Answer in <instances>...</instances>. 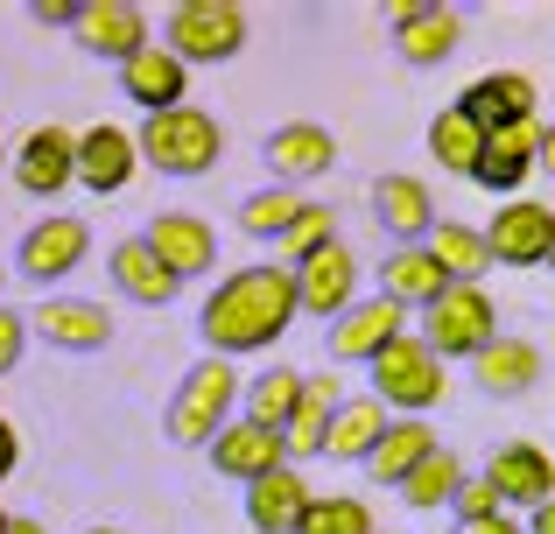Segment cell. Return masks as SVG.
<instances>
[{"instance_id": "1", "label": "cell", "mask_w": 555, "mask_h": 534, "mask_svg": "<svg viewBox=\"0 0 555 534\" xmlns=\"http://www.w3.org/2000/svg\"><path fill=\"white\" fill-rule=\"evenodd\" d=\"M296 316H302L296 268L254 261V268L218 274V288L204 296V310H197V338H204L211 359H246V352H274Z\"/></svg>"}, {"instance_id": "2", "label": "cell", "mask_w": 555, "mask_h": 534, "mask_svg": "<svg viewBox=\"0 0 555 534\" xmlns=\"http://www.w3.org/2000/svg\"><path fill=\"white\" fill-rule=\"evenodd\" d=\"M240 394H246L240 366H232V359H211V352H204L197 366H190L183 380H177V394H169V408H163V437L177 443V451H211L218 429H232V408H240Z\"/></svg>"}, {"instance_id": "3", "label": "cell", "mask_w": 555, "mask_h": 534, "mask_svg": "<svg viewBox=\"0 0 555 534\" xmlns=\"http://www.w3.org/2000/svg\"><path fill=\"white\" fill-rule=\"evenodd\" d=\"M134 148L149 169H163V177H211L218 162H225V120L204 106H177V113H149V120L134 127Z\"/></svg>"}, {"instance_id": "4", "label": "cell", "mask_w": 555, "mask_h": 534, "mask_svg": "<svg viewBox=\"0 0 555 534\" xmlns=\"http://www.w3.org/2000/svg\"><path fill=\"white\" fill-rule=\"evenodd\" d=\"M163 50L183 70L197 64H232L246 50V8L240 0H177L163 22Z\"/></svg>"}, {"instance_id": "5", "label": "cell", "mask_w": 555, "mask_h": 534, "mask_svg": "<svg viewBox=\"0 0 555 534\" xmlns=\"http://www.w3.org/2000/svg\"><path fill=\"white\" fill-rule=\"evenodd\" d=\"M366 373H373V401H379L387 415H429L436 401H443V387H450V380H443V359L422 344V330L393 338Z\"/></svg>"}, {"instance_id": "6", "label": "cell", "mask_w": 555, "mask_h": 534, "mask_svg": "<svg viewBox=\"0 0 555 534\" xmlns=\"http://www.w3.org/2000/svg\"><path fill=\"white\" fill-rule=\"evenodd\" d=\"M387 42L408 70H436L464 50V8H443V0H393Z\"/></svg>"}, {"instance_id": "7", "label": "cell", "mask_w": 555, "mask_h": 534, "mask_svg": "<svg viewBox=\"0 0 555 534\" xmlns=\"http://www.w3.org/2000/svg\"><path fill=\"white\" fill-rule=\"evenodd\" d=\"M85 253H92V225L70 219V211H50V219H36L22 239H14V274L50 296L56 282H70V274L85 268Z\"/></svg>"}, {"instance_id": "8", "label": "cell", "mask_w": 555, "mask_h": 534, "mask_svg": "<svg viewBox=\"0 0 555 534\" xmlns=\"http://www.w3.org/2000/svg\"><path fill=\"white\" fill-rule=\"evenodd\" d=\"M500 338V310H492L486 288H450L436 310H422V344H429L436 359H478L486 344Z\"/></svg>"}, {"instance_id": "9", "label": "cell", "mask_w": 555, "mask_h": 534, "mask_svg": "<svg viewBox=\"0 0 555 534\" xmlns=\"http://www.w3.org/2000/svg\"><path fill=\"white\" fill-rule=\"evenodd\" d=\"M393 338H408V310L387 296H359L338 324H324V359L331 366H373Z\"/></svg>"}, {"instance_id": "10", "label": "cell", "mask_w": 555, "mask_h": 534, "mask_svg": "<svg viewBox=\"0 0 555 534\" xmlns=\"http://www.w3.org/2000/svg\"><path fill=\"white\" fill-rule=\"evenodd\" d=\"M260 162H268V177L282 183V191H302V183L338 169V134H331L324 120H282L260 141Z\"/></svg>"}, {"instance_id": "11", "label": "cell", "mask_w": 555, "mask_h": 534, "mask_svg": "<svg viewBox=\"0 0 555 534\" xmlns=\"http://www.w3.org/2000/svg\"><path fill=\"white\" fill-rule=\"evenodd\" d=\"M373 225L387 247H429V233L443 225V211H436L429 183L422 177H401V169H387V177H373Z\"/></svg>"}, {"instance_id": "12", "label": "cell", "mask_w": 555, "mask_h": 534, "mask_svg": "<svg viewBox=\"0 0 555 534\" xmlns=\"http://www.w3.org/2000/svg\"><path fill=\"white\" fill-rule=\"evenodd\" d=\"M28 330H36L50 352H70V359H92L113 344V310L92 296H42L28 310Z\"/></svg>"}, {"instance_id": "13", "label": "cell", "mask_w": 555, "mask_h": 534, "mask_svg": "<svg viewBox=\"0 0 555 534\" xmlns=\"http://www.w3.org/2000/svg\"><path fill=\"white\" fill-rule=\"evenodd\" d=\"M8 177H14V191L22 197H64L70 183H78V134L70 127H56V120H42L36 134L14 148V162H8Z\"/></svg>"}, {"instance_id": "14", "label": "cell", "mask_w": 555, "mask_h": 534, "mask_svg": "<svg viewBox=\"0 0 555 534\" xmlns=\"http://www.w3.org/2000/svg\"><path fill=\"white\" fill-rule=\"evenodd\" d=\"M70 42H78L85 56H106V64L120 70L127 56H141L155 42V28H149V8H134V0H85Z\"/></svg>"}, {"instance_id": "15", "label": "cell", "mask_w": 555, "mask_h": 534, "mask_svg": "<svg viewBox=\"0 0 555 534\" xmlns=\"http://www.w3.org/2000/svg\"><path fill=\"white\" fill-rule=\"evenodd\" d=\"M486 253H492V268H548V253H555V211L534 205V197L500 205V211H492V225H486Z\"/></svg>"}, {"instance_id": "16", "label": "cell", "mask_w": 555, "mask_h": 534, "mask_svg": "<svg viewBox=\"0 0 555 534\" xmlns=\"http://www.w3.org/2000/svg\"><path fill=\"white\" fill-rule=\"evenodd\" d=\"M296 302H302V316H324V324H338L359 302V261L345 239H331L324 253L296 261Z\"/></svg>"}, {"instance_id": "17", "label": "cell", "mask_w": 555, "mask_h": 534, "mask_svg": "<svg viewBox=\"0 0 555 534\" xmlns=\"http://www.w3.org/2000/svg\"><path fill=\"white\" fill-rule=\"evenodd\" d=\"M141 239L155 247V261L177 274V282H197V274L218 268V233H211V219H197V211H155Z\"/></svg>"}, {"instance_id": "18", "label": "cell", "mask_w": 555, "mask_h": 534, "mask_svg": "<svg viewBox=\"0 0 555 534\" xmlns=\"http://www.w3.org/2000/svg\"><path fill=\"white\" fill-rule=\"evenodd\" d=\"M542 113L534 120H520V127H506V134H492L486 141V155H478V169H472V183L478 191H492V197H506L514 205L520 197V183L534 177V155H542Z\"/></svg>"}, {"instance_id": "19", "label": "cell", "mask_w": 555, "mask_h": 534, "mask_svg": "<svg viewBox=\"0 0 555 534\" xmlns=\"http://www.w3.org/2000/svg\"><path fill=\"white\" fill-rule=\"evenodd\" d=\"M204 457H211L218 479H232V485H260L268 471H282V465H288V443L274 437V429H260V422H246V415H240L232 429H218V443H211Z\"/></svg>"}, {"instance_id": "20", "label": "cell", "mask_w": 555, "mask_h": 534, "mask_svg": "<svg viewBox=\"0 0 555 534\" xmlns=\"http://www.w3.org/2000/svg\"><path fill=\"white\" fill-rule=\"evenodd\" d=\"M134 169H141V148H134L127 127L99 120V127H85V134H78V183L92 197H120L127 183H134Z\"/></svg>"}, {"instance_id": "21", "label": "cell", "mask_w": 555, "mask_h": 534, "mask_svg": "<svg viewBox=\"0 0 555 534\" xmlns=\"http://www.w3.org/2000/svg\"><path fill=\"white\" fill-rule=\"evenodd\" d=\"M472 380H478V394H486V401H528L534 380H542V344L500 330V338L472 359Z\"/></svg>"}, {"instance_id": "22", "label": "cell", "mask_w": 555, "mask_h": 534, "mask_svg": "<svg viewBox=\"0 0 555 534\" xmlns=\"http://www.w3.org/2000/svg\"><path fill=\"white\" fill-rule=\"evenodd\" d=\"M120 99H134L141 120H149V113H177V106H190V70L163 50V42H149L141 56L120 64Z\"/></svg>"}, {"instance_id": "23", "label": "cell", "mask_w": 555, "mask_h": 534, "mask_svg": "<svg viewBox=\"0 0 555 534\" xmlns=\"http://www.w3.org/2000/svg\"><path fill=\"white\" fill-rule=\"evenodd\" d=\"M106 274H113V288H120L127 302H141V310H169V302L183 296V282L169 274L163 261H155V247L149 239H113L106 247Z\"/></svg>"}, {"instance_id": "24", "label": "cell", "mask_w": 555, "mask_h": 534, "mask_svg": "<svg viewBox=\"0 0 555 534\" xmlns=\"http://www.w3.org/2000/svg\"><path fill=\"white\" fill-rule=\"evenodd\" d=\"M486 485L500 493V507H548L555 499V465L548 451H534V443H500L486 465Z\"/></svg>"}, {"instance_id": "25", "label": "cell", "mask_w": 555, "mask_h": 534, "mask_svg": "<svg viewBox=\"0 0 555 534\" xmlns=\"http://www.w3.org/2000/svg\"><path fill=\"white\" fill-rule=\"evenodd\" d=\"M457 106L472 113L486 134H506V127L534 120V78L528 70H486V78H472L457 92Z\"/></svg>"}, {"instance_id": "26", "label": "cell", "mask_w": 555, "mask_h": 534, "mask_svg": "<svg viewBox=\"0 0 555 534\" xmlns=\"http://www.w3.org/2000/svg\"><path fill=\"white\" fill-rule=\"evenodd\" d=\"M450 274L436 268V253L429 247H387V268H379V296L387 302H401L408 316H422V310H436V302L450 296Z\"/></svg>"}, {"instance_id": "27", "label": "cell", "mask_w": 555, "mask_h": 534, "mask_svg": "<svg viewBox=\"0 0 555 534\" xmlns=\"http://www.w3.org/2000/svg\"><path fill=\"white\" fill-rule=\"evenodd\" d=\"M310 479H302L296 465L268 471L260 485H246V534H296L302 513H310Z\"/></svg>"}, {"instance_id": "28", "label": "cell", "mask_w": 555, "mask_h": 534, "mask_svg": "<svg viewBox=\"0 0 555 534\" xmlns=\"http://www.w3.org/2000/svg\"><path fill=\"white\" fill-rule=\"evenodd\" d=\"M338 408H345L338 380H331V373H302V401H296V415H288V429H282L288 465H302V457H324V443H331V415H338Z\"/></svg>"}, {"instance_id": "29", "label": "cell", "mask_w": 555, "mask_h": 534, "mask_svg": "<svg viewBox=\"0 0 555 534\" xmlns=\"http://www.w3.org/2000/svg\"><path fill=\"white\" fill-rule=\"evenodd\" d=\"M393 429V415L379 408L373 394H345V408L331 415V443H324V457L331 465H366V457L379 451V437Z\"/></svg>"}, {"instance_id": "30", "label": "cell", "mask_w": 555, "mask_h": 534, "mask_svg": "<svg viewBox=\"0 0 555 534\" xmlns=\"http://www.w3.org/2000/svg\"><path fill=\"white\" fill-rule=\"evenodd\" d=\"M429 451H443V443H436V429L422 422V415H393V429L379 437V451L366 457V479H373V485H393V493H401L408 471H415Z\"/></svg>"}, {"instance_id": "31", "label": "cell", "mask_w": 555, "mask_h": 534, "mask_svg": "<svg viewBox=\"0 0 555 534\" xmlns=\"http://www.w3.org/2000/svg\"><path fill=\"white\" fill-rule=\"evenodd\" d=\"M486 141H492V134L457 106V99H450V106L429 120V155L450 169V177H464V183H472V169H478V155H486Z\"/></svg>"}, {"instance_id": "32", "label": "cell", "mask_w": 555, "mask_h": 534, "mask_svg": "<svg viewBox=\"0 0 555 534\" xmlns=\"http://www.w3.org/2000/svg\"><path fill=\"white\" fill-rule=\"evenodd\" d=\"M429 253H436V268H443L457 288H486V268H492V253H486V233H478V225H457V219H443V225L429 233Z\"/></svg>"}, {"instance_id": "33", "label": "cell", "mask_w": 555, "mask_h": 534, "mask_svg": "<svg viewBox=\"0 0 555 534\" xmlns=\"http://www.w3.org/2000/svg\"><path fill=\"white\" fill-rule=\"evenodd\" d=\"M296 401H302V373L296 366H268V373H254V380H246L240 408H246V422H260V429H274V437H282L288 415H296Z\"/></svg>"}, {"instance_id": "34", "label": "cell", "mask_w": 555, "mask_h": 534, "mask_svg": "<svg viewBox=\"0 0 555 534\" xmlns=\"http://www.w3.org/2000/svg\"><path fill=\"white\" fill-rule=\"evenodd\" d=\"M464 479H472V471H464V457H457V451L443 443V451H429V457H422L415 471H408L401 499H408L415 513H443L450 499H457V485H464Z\"/></svg>"}, {"instance_id": "35", "label": "cell", "mask_w": 555, "mask_h": 534, "mask_svg": "<svg viewBox=\"0 0 555 534\" xmlns=\"http://www.w3.org/2000/svg\"><path fill=\"white\" fill-rule=\"evenodd\" d=\"M310 211V197L302 191H282V183H268V191H246L240 197V233L246 239H268V247H282V233Z\"/></svg>"}, {"instance_id": "36", "label": "cell", "mask_w": 555, "mask_h": 534, "mask_svg": "<svg viewBox=\"0 0 555 534\" xmlns=\"http://www.w3.org/2000/svg\"><path fill=\"white\" fill-rule=\"evenodd\" d=\"M296 534H379V528H373L366 499H352V493H317Z\"/></svg>"}, {"instance_id": "37", "label": "cell", "mask_w": 555, "mask_h": 534, "mask_svg": "<svg viewBox=\"0 0 555 534\" xmlns=\"http://www.w3.org/2000/svg\"><path fill=\"white\" fill-rule=\"evenodd\" d=\"M331 239H338V211H331V205H310V211H302V219L282 233L274 261H282V268H296V261H310V253H324Z\"/></svg>"}, {"instance_id": "38", "label": "cell", "mask_w": 555, "mask_h": 534, "mask_svg": "<svg viewBox=\"0 0 555 534\" xmlns=\"http://www.w3.org/2000/svg\"><path fill=\"white\" fill-rule=\"evenodd\" d=\"M450 513H457V528H472V521H500V493H492L486 485V471H478V479H464L457 485V499H450Z\"/></svg>"}, {"instance_id": "39", "label": "cell", "mask_w": 555, "mask_h": 534, "mask_svg": "<svg viewBox=\"0 0 555 534\" xmlns=\"http://www.w3.org/2000/svg\"><path fill=\"white\" fill-rule=\"evenodd\" d=\"M28 338H36V330H28V310H8V302H0V380L22 366Z\"/></svg>"}, {"instance_id": "40", "label": "cell", "mask_w": 555, "mask_h": 534, "mask_svg": "<svg viewBox=\"0 0 555 534\" xmlns=\"http://www.w3.org/2000/svg\"><path fill=\"white\" fill-rule=\"evenodd\" d=\"M78 8L85 0H28V22L36 28H78Z\"/></svg>"}, {"instance_id": "41", "label": "cell", "mask_w": 555, "mask_h": 534, "mask_svg": "<svg viewBox=\"0 0 555 534\" xmlns=\"http://www.w3.org/2000/svg\"><path fill=\"white\" fill-rule=\"evenodd\" d=\"M22 465V437H14V422L0 415V485H8V471Z\"/></svg>"}, {"instance_id": "42", "label": "cell", "mask_w": 555, "mask_h": 534, "mask_svg": "<svg viewBox=\"0 0 555 534\" xmlns=\"http://www.w3.org/2000/svg\"><path fill=\"white\" fill-rule=\"evenodd\" d=\"M457 534H528L514 521V513H500V521H472V528H457Z\"/></svg>"}, {"instance_id": "43", "label": "cell", "mask_w": 555, "mask_h": 534, "mask_svg": "<svg viewBox=\"0 0 555 534\" xmlns=\"http://www.w3.org/2000/svg\"><path fill=\"white\" fill-rule=\"evenodd\" d=\"M534 169H542V177H555V120L542 127V155H534Z\"/></svg>"}, {"instance_id": "44", "label": "cell", "mask_w": 555, "mask_h": 534, "mask_svg": "<svg viewBox=\"0 0 555 534\" xmlns=\"http://www.w3.org/2000/svg\"><path fill=\"white\" fill-rule=\"evenodd\" d=\"M528 534H555V499H548V507H534V513H528Z\"/></svg>"}, {"instance_id": "45", "label": "cell", "mask_w": 555, "mask_h": 534, "mask_svg": "<svg viewBox=\"0 0 555 534\" xmlns=\"http://www.w3.org/2000/svg\"><path fill=\"white\" fill-rule=\"evenodd\" d=\"M8 534H50V528H42L36 513H14V521H8Z\"/></svg>"}, {"instance_id": "46", "label": "cell", "mask_w": 555, "mask_h": 534, "mask_svg": "<svg viewBox=\"0 0 555 534\" xmlns=\"http://www.w3.org/2000/svg\"><path fill=\"white\" fill-rule=\"evenodd\" d=\"M85 534H127V528H85Z\"/></svg>"}, {"instance_id": "47", "label": "cell", "mask_w": 555, "mask_h": 534, "mask_svg": "<svg viewBox=\"0 0 555 534\" xmlns=\"http://www.w3.org/2000/svg\"><path fill=\"white\" fill-rule=\"evenodd\" d=\"M8 162H14V155H8V141H0V169H8Z\"/></svg>"}, {"instance_id": "48", "label": "cell", "mask_w": 555, "mask_h": 534, "mask_svg": "<svg viewBox=\"0 0 555 534\" xmlns=\"http://www.w3.org/2000/svg\"><path fill=\"white\" fill-rule=\"evenodd\" d=\"M8 521H14V513H8V507H0V534H8Z\"/></svg>"}, {"instance_id": "49", "label": "cell", "mask_w": 555, "mask_h": 534, "mask_svg": "<svg viewBox=\"0 0 555 534\" xmlns=\"http://www.w3.org/2000/svg\"><path fill=\"white\" fill-rule=\"evenodd\" d=\"M8 274H14V268H0V282H8Z\"/></svg>"}, {"instance_id": "50", "label": "cell", "mask_w": 555, "mask_h": 534, "mask_svg": "<svg viewBox=\"0 0 555 534\" xmlns=\"http://www.w3.org/2000/svg\"><path fill=\"white\" fill-rule=\"evenodd\" d=\"M548 268H555V253H548Z\"/></svg>"}]
</instances>
